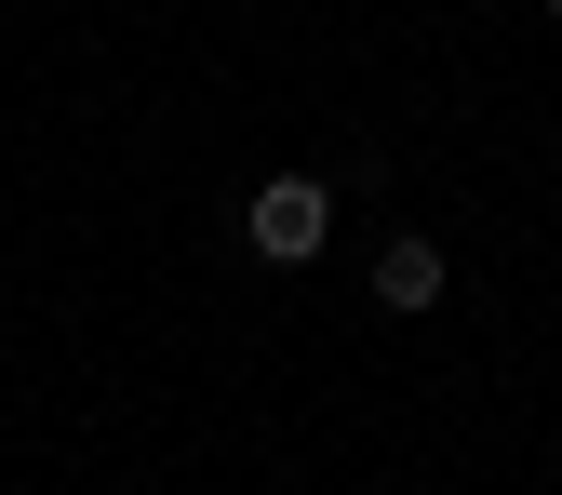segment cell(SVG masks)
Returning a JSON list of instances; mask_svg holds the SVG:
<instances>
[{
    "mask_svg": "<svg viewBox=\"0 0 562 495\" xmlns=\"http://www.w3.org/2000/svg\"><path fill=\"white\" fill-rule=\"evenodd\" d=\"M241 241H255L268 268H308V255L335 241V188H322V175H268V188L241 201Z\"/></svg>",
    "mask_w": 562,
    "mask_h": 495,
    "instance_id": "1",
    "label": "cell"
},
{
    "mask_svg": "<svg viewBox=\"0 0 562 495\" xmlns=\"http://www.w3.org/2000/svg\"><path fill=\"white\" fill-rule=\"evenodd\" d=\"M375 308H442V241H389L375 255Z\"/></svg>",
    "mask_w": 562,
    "mask_h": 495,
    "instance_id": "2",
    "label": "cell"
},
{
    "mask_svg": "<svg viewBox=\"0 0 562 495\" xmlns=\"http://www.w3.org/2000/svg\"><path fill=\"white\" fill-rule=\"evenodd\" d=\"M549 27H562V0H549Z\"/></svg>",
    "mask_w": 562,
    "mask_h": 495,
    "instance_id": "3",
    "label": "cell"
}]
</instances>
